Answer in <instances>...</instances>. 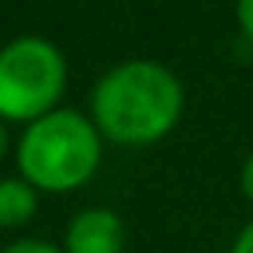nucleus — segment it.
I'll list each match as a JSON object with an SVG mask.
<instances>
[{"label": "nucleus", "instance_id": "f257e3e1", "mask_svg": "<svg viewBox=\"0 0 253 253\" xmlns=\"http://www.w3.org/2000/svg\"><path fill=\"white\" fill-rule=\"evenodd\" d=\"M184 111L180 80L149 59H132L104 73L90 97L94 125L118 146H149L173 132Z\"/></svg>", "mask_w": 253, "mask_h": 253}, {"label": "nucleus", "instance_id": "f03ea898", "mask_svg": "<svg viewBox=\"0 0 253 253\" xmlns=\"http://www.w3.org/2000/svg\"><path fill=\"white\" fill-rule=\"evenodd\" d=\"M101 163V132L77 111H49L28 125L18 146V167L39 191H73L94 177Z\"/></svg>", "mask_w": 253, "mask_h": 253}, {"label": "nucleus", "instance_id": "7ed1b4c3", "mask_svg": "<svg viewBox=\"0 0 253 253\" xmlns=\"http://www.w3.org/2000/svg\"><path fill=\"white\" fill-rule=\"evenodd\" d=\"M66 87V59L49 39H14L0 49V122H39L56 111Z\"/></svg>", "mask_w": 253, "mask_h": 253}, {"label": "nucleus", "instance_id": "20e7f679", "mask_svg": "<svg viewBox=\"0 0 253 253\" xmlns=\"http://www.w3.org/2000/svg\"><path fill=\"white\" fill-rule=\"evenodd\" d=\"M66 253H125V225L111 208H87L66 229Z\"/></svg>", "mask_w": 253, "mask_h": 253}, {"label": "nucleus", "instance_id": "39448f33", "mask_svg": "<svg viewBox=\"0 0 253 253\" xmlns=\"http://www.w3.org/2000/svg\"><path fill=\"white\" fill-rule=\"evenodd\" d=\"M39 187L28 184L25 177H7L0 180V229H14L35 218L39 211Z\"/></svg>", "mask_w": 253, "mask_h": 253}, {"label": "nucleus", "instance_id": "423d86ee", "mask_svg": "<svg viewBox=\"0 0 253 253\" xmlns=\"http://www.w3.org/2000/svg\"><path fill=\"white\" fill-rule=\"evenodd\" d=\"M4 253H66V250H59V246H52V243H45V239H18V243H11Z\"/></svg>", "mask_w": 253, "mask_h": 253}, {"label": "nucleus", "instance_id": "0eeeda50", "mask_svg": "<svg viewBox=\"0 0 253 253\" xmlns=\"http://www.w3.org/2000/svg\"><path fill=\"white\" fill-rule=\"evenodd\" d=\"M236 21H239L243 35L253 42V0H236Z\"/></svg>", "mask_w": 253, "mask_h": 253}, {"label": "nucleus", "instance_id": "6e6552de", "mask_svg": "<svg viewBox=\"0 0 253 253\" xmlns=\"http://www.w3.org/2000/svg\"><path fill=\"white\" fill-rule=\"evenodd\" d=\"M239 187H243V198L253 205V153L246 156V163H243V173H239Z\"/></svg>", "mask_w": 253, "mask_h": 253}, {"label": "nucleus", "instance_id": "1a4fd4ad", "mask_svg": "<svg viewBox=\"0 0 253 253\" xmlns=\"http://www.w3.org/2000/svg\"><path fill=\"white\" fill-rule=\"evenodd\" d=\"M229 253H253V222H246L239 229V236H236V243H232Z\"/></svg>", "mask_w": 253, "mask_h": 253}, {"label": "nucleus", "instance_id": "9d476101", "mask_svg": "<svg viewBox=\"0 0 253 253\" xmlns=\"http://www.w3.org/2000/svg\"><path fill=\"white\" fill-rule=\"evenodd\" d=\"M7 156V128H4V122H0V160Z\"/></svg>", "mask_w": 253, "mask_h": 253}]
</instances>
